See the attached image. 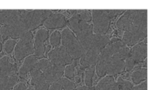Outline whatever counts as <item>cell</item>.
I'll return each mask as SVG.
<instances>
[{"mask_svg":"<svg viewBox=\"0 0 154 90\" xmlns=\"http://www.w3.org/2000/svg\"><path fill=\"white\" fill-rule=\"evenodd\" d=\"M29 31L26 24L20 19L11 25L2 26L0 34L2 40H7L9 37L13 40H17V39H20Z\"/></svg>","mask_w":154,"mask_h":90,"instance_id":"cell-8","label":"cell"},{"mask_svg":"<svg viewBox=\"0 0 154 90\" xmlns=\"http://www.w3.org/2000/svg\"><path fill=\"white\" fill-rule=\"evenodd\" d=\"M16 43V40H13V39H9V40H8L4 44V49L5 53L8 54V55L11 54L13 50L14 49Z\"/></svg>","mask_w":154,"mask_h":90,"instance_id":"cell-28","label":"cell"},{"mask_svg":"<svg viewBox=\"0 0 154 90\" xmlns=\"http://www.w3.org/2000/svg\"><path fill=\"white\" fill-rule=\"evenodd\" d=\"M50 43L53 47H57L61 43V34L60 31H55L51 34V38H50Z\"/></svg>","mask_w":154,"mask_h":90,"instance_id":"cell-25","label":"cell"},{"mask_svg":"<svg viewBox=\"0 0 154 90\" xmlns=\"http://www.w3.org/2000/svg\"><path fill=\"white\" fill-rule=\"evenodd\" d=\"M147 34V10H136L132 25L124 31L122 41L128 47L142 42Z\"/></svg>","mask_w":154,"mask_h":90,"instance_id":"cell-1","label":"cell"},{"mask_svg":"<svg viewBox=\"0 0 154 90\" xmlns=\"http://www.w3.org/2000/svg\"><path fill=\"white\" fill-rule=\"evenodd\" d=\"M21 19L31 31L40 26L45 19L52 13L51 10H20Z\"/></svg>","mask_w":154,"mask_h":90,"instance_id":"cell-5","label":"cell"},{"mask_svg":"<svg viewBox=\"0 0 154 90\" xmlns=\"http://www.w3.org/2000/svg\"><path fill=\"white\" fill-rule=\"evenodd\" d=\"M136 10H128L125 11L123 16H120V19L117 20V28L120 31H126L130 28L135 16Z\"/></svg>","mask_w":154,"mask_h":90,"instance_id":"cell-17","label":"cell"},{"mask_svg":"<svg viewBox=\"0 0 154 90\" xmlns=\"http://www.w3.org/2000/svg\"><path fill=\"white\" fill-rule=\"evenodd\" d=\"M51 50V46H47V48H45V52H48L49 51Z\"/></svg>","mask_w":154,"mask_h":90,"instance_id":"cell-39","label":"cell"},{"mask_svg":"<svg viewBox=\"0 0 154 90\" xmlns=\"http://www.w3.org/2000/svg\"><path fill=\"white\" fill-rule=\"evenodd\" d=\"M147 68L138 69L131 75V79L135 84L138 85L141 82L147 80Z\"/></svg>","mask_w":154,"mask_h":90,"instance_id":"cell-21","label":"cell"},{"mask_svg":"<svg viewBox=\"0 0 154 90\" xmlns=\"http://www.w3.org/2000/svg\"><path fill=\"white\" fill-rule=\"evenodd\" d=\"M60 81H61L63 90H75V83L71 80L66 77H62L60 79Z\"/></svg>","mask_w":154,"mask_h":90,"instance_id":"cell-27","label":"cell"},{"mask_svg":"<svg viewBox=\"0 0 154 90\" xmlns=\"http://www.w3.org/2000/svg\"><path fill=\"white\" fill-rule=\"evenodd\" d=\"M133 90H147V80L140 83L139 85H137V86H134Z\"/></svg>","mask_w":154,"mask_h":90,"instance_id":"cell-35","label":"cell"},{"mask_svg":"<svg viewBox=\"0 0 154 90\" xmlns=\"http://www.w3.org/2000/svg\"><path fill=\"white\" fill-rule=\"evenodd\" d=\"M75 90H96L95 86H91V87H88V86H79V87L75 89Z\"/></svg>","mask_w":154,"mask_h":90,"instance_id":"cell-37","label":"cell"},{"mask_svg":"<svg viewBox=\"0 0 154 90\" xmlns=\"http://www.w3.org/2000/svg\"><path fill=\"white\" fill-rule=\"evenodd\" d=\"M15 59L21 60L34 53L33 48V34L31 31L27 32L23 37H21L19 41L17 42L14 47Z\"/></svg>","mask_w":154,"mask_h":90,"instance_id":"cell-7","label":"cell"},{"mask_svg":"<svg viewBox=\"0 0 154 90\" xmlns=\"http://www.w3.org/2000/svg\"><path fill=\"white\" fill-rule=\"evenodd\" d=\"M37 61V58H35L34 55H31L29 56L26 57L24 60L22 66L20 68L19 71H18L19 75L21 77H25L28 73H29L34 69Z\"/></svg>","mask_w":154,"mask_h":90,"instance_id":"cell-18","label":"cell"},{"mask_svg":"<svg viewBox=\"0 0 154 90\" xmlns=\"http://www.w3.org/2000/svg\"><path fill=\"white\" fill-rule=\"evenodd\" d=\"M109 43L110 40L107 36L99 35V34H93L90 48L88 49H90V50L93 51V52H96L98 54H100L102 49H105Z\"/></svg>","mask_w":154,"mask_h":90,"instance_id":"cell-16","label":"cell"},{"mask_svg":"<svg viewBox=\"0 0 154 90\" xmlns=\"http://www.w3.org/2000/svg\"><path fill=\"white\" fill-rule=\"evenodd\" d=\"M93 21V31L95 34L105 35L108 31L111 19L107 10H93L91 13Z\"/></svg>","mask_w":154,"mask_h":90,"instance_id":"cell-6","label":"cell"},{"mask_svg":"<svg viewBox=\"0 0 154 90\" xmlns=\"http://www.w3.org/2000/svg\"><path fill=\"white\" fill-rule=\"evenodd\" d=\"M78 16H79L80 19H81V20L87 22V23H88L89 22H90V21L92 20L91 13H90L89 10H81V12L78 13Z\"/></svg>","mask_w":154,"mask_h":90,"instance_id":"cell-30","label":"cell"},{"mask_svg":"<svg viewBox=\"0 0 154 90\" xmlns=\"http://www.w3.org/2000/svg\"><path fill=\"white\" fill-rule=\"evenodd\" d=\"M66 18L60 13H52L43 22L45 28L48 29H57L66 26Z\"/></svg>","mask_w":154,"mask_h":90,"instance_id":"cell-13","label":"cell"},{"mask_svg":"<svg viewBox=\"0 0 154 90\" xmlns=\"http://www.w3.org/2000/svg\"><path fill=\"white\" fill-rule=\"evenodd\" d=\"M61 43L62 46L66 49L73 60L80 59L84 53V50L77 37L69 28H66L62 31Z\"/></svg>","mask_w":154,"mask_h":90,"instance_id":"cell-4","label":"cell"},{"mask_svg":"<svg viewBox=\"0 0 154 90\" xmlns=\"http://www.w3.org/2000/svg\"><path fill=\"white\" fill-rule=\"evenodd\" d=\"M117 83L120 87V90H133V84L131 82L123 79L122 77L117 78Z\"/></svg>","mask_w":154,"mask_h":90,"instance_id":"cell-26","label":"cell"},{"mask_svg":"<svg viewBox=\"0 0 154 90\" xmlns=\"http://www.w3.org/2000/svg\"><path fill=\"white\" fill-rule=\"evenodd\" d=\"M13 90H26V86L24 83L23 82H20V83H16L14 86Z\"/></svg>","mask_w":154,"mask_h":90,"instance_id":"cell-36","label":"cell"},{"mask_svg":"<svg viewBox=\"0 0 154 90\" xmlns=\"http://www.w3.org/2000/svg\"><path fill=\"white\" fill-rule=\"evenodd\" d=\"M21 19L20 10H3L0 11V25L8 26Z\"/></svg>","mask_w":154,"mask_h":90,"instance_id":"cell-14","label":"cell"},{"mask_svg":"<svg viewBox=\"0 0 154 90\" xmlns=\"http://www.w3.org/2000/svg\"><path fill=\"white\" fill-rule=\"evenodd\" d=\"M64 69L65 66H63L51 65L44 71H42V74L46 81L49 84H52L63 77L64 74Z\"/></svg>","mask_w":154,"mask_h":90,"instance_id":"cell-11","label":"cell"},{"mask_svg":"<svg viewBox=\"0 0 154 90\" xmlns=\"http://www.w3.org/2000/svg\"><path fill=\"white\" fill-rule=\"evenodd\" d=\"M1 40L2 38H0V52L2 51V43H1Z\"/></svg>","mask_w":154,"mask_h":90,"instance_id":"cell-40","label":"cell"},{"mask_svg":"<svg viewBox=\"0 0 154 90\" xmlns=\"http://www.w3.org/2000/svg\"><path fill=\"white\" fill-rule=\"evenodd\" d=\"M48 57L51 65L54 66H65L71 64L74 60L63 46H59L50 51Z\"/></svg>","mask_w":154,"mask_h":90,"instance_id":"cell-9","label":"cell"},{"mask_svg":"<svg viewBox=\"0 0 154 90\" xmlns=\"http://www.w3.org/2000/svg\"><path fill=\"white\" fill-rule=\"evenodd\" d=\"M30 76H31V80H30V84L32 86H35L36 83H39V82L45 80V77H44L42 72L36 69H33L31 72H30Z\"/></svg>","mask_w":154,"mask_h":90,"instance_id":"cell-23","label":"cell"},{"mask_svg":"<svg viewBox=\"0 0 154 90\" xmlns=\"http://www.w3.org/2000/svg\"><path fill=\"white\" fill-rule=\"evenodd\" d=\"M68 22L71 31L76 34L75 37L78 39L81 47L84 51H87L90 48L93 39V25L81 20L78 14L73 15L69 19Z\"/></svg>","mask_w":154,"mask_h":90,"instance_id":"cell-2","label":"cell"},{"mask_svg":"<svg viewBox=\"0 0 154 90\" xmlns=\"http://www.w3.org/2000/svg\"><path fill=\"white\" fill-rule=\"evenodd\" d=\"M49 33L45 28H41L38 30L35 33L33 42V48H34V55L37 58H42L45 54V43L48 38Z\"/></svg>","mask_w":154,"mask_h":90,"instance_id":"cell-10","label":"cell"},{"mask_svg":"<svg viewBox=\"0 0 154 90\" xmlns=\"http://www.w3.org/2000/svg\"><path fill=\"white\" fill-rule=\"evenodd\" d=\"M94 73L95 66H90L86 69L85 74H84V83H85L86 86H88V87L93 86Z\"/></svg>","mask_w":154,"mask_h":90,"instance_id":"cell-22","label":"cell"},{"mask_svg":"<svg viewBox=\"0 0 154 90\" xmlns=\"http://www.w3.org/2000/svg\"><path fill=\"white\" fill-rule=\"evenodd\" d=\"M51 64L50 63V61L48 60V59H45V58H43V59H41L40 60L37 61V63H35V66L34 69H38L40 71H44L45 69L48 68V66H50Z\"/></svg>","mask_w":154,"mask_h":90,"instance_id":"cell-29","label":"cell"},{"mask_svg":"<svg viewBox=\"0 0 154 90\" xmlns=\"http://www.w3.org/2000/svg\"><path fill=\"white\" fill-rule=\"evenodd\" d=\"M147 46L145 38V41H142L135 45L130 49L129 56L133 59L135 64L141 63L144 62V60L147 59Z\"/></svg>","mask_w":154,"mask_h":90,"instance_id":"cell-12","label":"cell"},{"mask_svg":"<svg viewBox=\"0 0 154 90\" xmlns=\"http://www.w3.org/2000/svg\"><path fill=\"white\" fill-rule=\"evenodd\" d=\"M17 66L11 62L8 56H4L0 58V76L8 77L16 75Z\"/></svg>","mask_w":154,"mask_h":90,"instance_id":"cell-15","label":"cell"},{"mask_svg":"<svg viewBox=\"0 0 154 90\" xmlns=\"http://www.w3.org/2000/svg\"><path fill=\"white\" fill-rule=\"evenodd\" d=\"M96 90H120L118 84L115 82L114 76H106L99 80Z\"/></svg>","mask_w":154,"mask_h":90,"instance_id":"cell-19","label":"cell"},{"mask_svg":"<svg viewBox=\"0 0 154 90\" xmlns=\"http://www.w3.org/2000/svg\"><path fill=\"white\" fill-rule=\"evenodd\" d=\"M49 86V83L46 81V80H45L35 85V90H48Z\"/></svg>","mask_w":154,"mask_h":90,"instance_id":"cell-32","label":"cell"},{"mask_svg":"<svg viewBox=\"0 0 154 90\" xmlns=\"http://www.w3.org/2000/svg\"><path fill=\"white\" fill-rule=\"evenodd\" d=\"M126 10H107V12H108V14L109 16L110 19H114V18L117 17L119 15L122 14Z\"/></svg>","mask_w":154,"mask_h":90,"instance_id":"cell-33","label":"cell"},{"mask_svg":"<svg viewBox=\"0 0 154 90\" xmlns=\"http://www.w3.org/2000/svg\"><path fill=\"white\" fill-rule=\"evenodd\" d=\"M130 49L125 45L118 52L113 55L105 64V73L108 76H114L124 72L125 60L128 58Z\"/></svg>","mask_w":154,"mask_h":90,"instance_id":"cell-3","label":"cell"},{"mask_svg":"<svg viewBox=\"0 0 154 90\" xmlns=\"http://www.w3.org/2000/svg\"><path fill=\"white\" fill-rule=\"evenodd\" d=\"M48 90H63V86H62V83H61V81H60V79L58 80V81L52 83V84L49 86V89H48Z\"/></svg>","mask_w":154,"mask_h":90,"instance_id":"cell-34","label":"cell"},{"mask_svg":"<svg viewBox=\"0 0 154 90\" xmlns=\"http://www.w3.org/2000/svg\"><path fill=\"white\" fill-rule=\"evenodd\" d=\"M74 79H75V82H76V83H80L81 81H82V77H81V75H77L76 77L75 76V77H74Z\"/></svg>","mask_w":154,"mask_h":90,"instance_id":"cell-38","label":"cell"},{"mask_svg":"<svg viewBox=\"0 0 154 90\" xmlns=\"http://www.w3.org/2000/svg\"><path fill=\"white\" fill-rule=\"evenodd\" d=\"M18 81L17 75L1 77L0 76V90H11Z\"/></svg>","mask_w":154,"mask_h":90,"instance_id":"cell-20","label":"cell"},{"mask_svg":"<svg viewBox=\"0 0 154 90\" xmlns=\"http://www.w3.org/2000/svg\"><path fill=\"white\" fill-rule=\"evenodd\" d=\"M76 60H74L72 63L68 65L64 69V74L63 75H65V77L69 80L74 79L75 77V67L77 65Z\"/></svg>","mask_w":154,"mask_h":90,"instance_id":"cell-24","label":"cell"},{"mask_svg":"<svg viewBox=\"0 0 154 90\" xmlns=\"http://www.w3.org/2000/svg\"><path fill=\"white\" fill-rule=\"evenodd\" d=\"M26 90H35V88H32V87L29 88V89H26Z\"/></svg>","mask_w":154,"mask_h":90,"instance_id":"cell-41","label":"cell"},{"mask_svg":"<svg viewBox=\"0 0 154 90\" xmlns=\"http://www.w3.org/2000/svg\"><path fill=\"white\" fill-rule=\"evenodd\" d=\"M135 63L133 60L132 58H130L129 56H128V58H126V59L125 60V69L127 72H130L135 68Z\"/></svg>","mask_w":154,"mask_h":90,"instance_id":"cell-31","label":"cell"}]
</instances>
